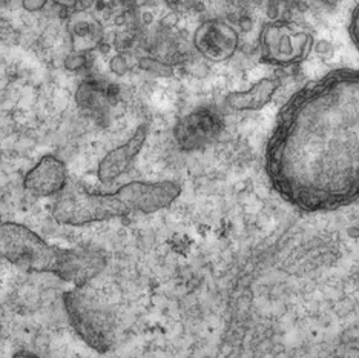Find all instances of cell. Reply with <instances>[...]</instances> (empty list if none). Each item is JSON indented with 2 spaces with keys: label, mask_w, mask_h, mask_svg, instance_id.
<instances>
[{
  "label": "cell",
  "mask_w": 359,
  "mask_h": 358,
  "mask_svg": "<svg viewBox=\"0 0 359 358\" xmlns=\"http://www.w3.org/2000/svg\"><path fill=\"white\" fill-rule=\"evenodd\" d=\"M140 67L143 69H148V71H154V72H158L161 76H169L172 74V69H169L166 65H163L157 60H151V59H143L140 60Z\"/></svg>",
  "instance_id": "5bb4252c"
},
{
  "label": "cell",
  "mask_w": 359,
  "mask_h": 358,
  "mask_svg": "<svg viewBox=\"0 0 359 358\" xmlns=\"http://www.w3.org/2000/svg\"><path fill=\"white\" fill-rule=\"evenodd\" d=\"M146 138H148V126L142 125L135 129V133L128 138L126 143L117 146V148H114L106 154L100 160L99 168H97V177H99V180L106 185L117 180L118 177L128 173L130 166H133L134 160L143 150Z\"/></svg>",
  "instance_id": "9c48e42d"
},
{
  "label": "cell",
  "mask_w": 359,
  "mask_h": 358,
  "mask_svg": "<svg viewBox=\"0 0 359 358\" xmlns=\"http://www.w3.org/2000/svg\"><path fill=\"white\" fill-rule=\"evenodd\" d=\"M240 34L231 23L219 19H209L194 32V46L210 62H226L236 53Z\"/></svg>",
  "instance_id": "8992f818"
},
{
  "label": "cell",
  "mask_w": 359,
  "mask_h": 358,
  "mask_svg": "<svg viewBox=\"0 0 359 358\" xmlns=\"http://www.w3.org/2000/svg\"><path fill=\"white\" fill-rule=\"evenodd\" d=\"M347 32L350 37V42L353 44L355 50L359 54V4L353 6V10L350 11L348 23H347Z\"/></svg>",
  "instance_id": "4fadbf2b"
},
{
  "label": "cell",
  "mask_w": 359,
  "mask_h": 358,
  "mask_svg": "<svg viewBox=\"0 0 359 358\" xmlns=\"http://www.w3.org/2000/svg\"><path fill=\"white\" fill-rule=\"evenodd\" d=\"M315 45L313 34L290 20H271L259 31L261 59L275 67L304 62Z\"/></svg>",
  "instance_id": "277c9868"
},
{
  "label": "cell",
  "mask_w": 359,
  "mask_h": 358,
  "mask_svg": "<svg viewBox=\"0 0 359 358\" xmlns=\"http://www.w3.org/2000/svg\"><path fill=\"white\" fill-rule=\"evenodd\" d=\"M223 131L219 114L209 108L195 110L178 121L174 128V138L180 150L197 151L212 143Z\"/></svg>",
  "instance_id": "52a82bcc"
},
{
  "label": "cell",
  "mask_w": 359,
  "mask_h": 358,
  "mask_svg": "<svg viewBox=\"0 0 359 358\" xmlns=\"http://www.w3.org/2000/svg\"><path fill=\"white\" fill-rule=\"evenodd\" d=\"M65 65H67L68 69L76 71V69H79L80 67H83V65H85V59H83V57H81V54H72V55L68 57L67 62H65Z\"/></svg>",
  "instance_id": "9a60e30c"
},
{
  "label": "cell",
  "mask_w": 359,
  "mask_h": 358,
  "mask_svg": "<svg viewBox=\"0 0 359 358\" xmlns=\"http://www.w3.org/2000/svg\"><path fill=\"white\" fill-rule=\"evenodd\" d=\"M271 190L303 214L359 200V69L337 68L293 93L264 146Z\"/></svg>",
  "instance_id": "6da1fadb"
},
{
  "label": "cell",
  "mask_w": 359,
  "mask_h": 358,
  "mask_svg": "<svg viewBox=\"0 0 359 358\" xmlns=\"http://www.w3.org/2000/svg\"><path fill=\"white\" fill-rule=\"evenodd\" d=\"M182 195L177 182H129L116 192H89L77 186H65L54 206L53 217L65 226H86L128 217L154 214L169 208Z\"/></svg>",
  "instance_id": "7a4b0ae2"
},
{
  "label": "cell",
  "mask_w": 359,
  "mask_h": 358,
  "mask_svg": "<svg viewBox=\"0 0 359 358\" xmlns=\"http://www.w3.org/2000/svg\"><path fill=\"white\" fill-rule=\"evenodd\" d=\"M68 185V169L59 157L43 156L23 177V188L36 197H53Z\"/></svg>",
  "instance_id": "ba28073f"
},
{
  "label": "cell",
  "mask_w": 359,
  "mask_h": 358,
  "mask_svg": "<svg viewBox=\"0 0 359 358\" xmlns=\"http://www.w3.org/2000/svg\"><path fill=\"white\" fill-rule=\"evenodd\" d=\"M104 99L106 95L103 93V89L95 82H83L79 86L76 94L79 107L88 111L100 110L102 105L104 103Z\"/></svg>",
  "instance_id": "7c38bea8"
},
{
  "label": "cell",
  "mask_w": 359,
  "mask_h": 358,
  "mask_svg": "<svg viewBox=\"0 0 359 358\" xmlns=\"http://www.w3.org/2000/svg\"><path fill=\"white\" fill-rule=\"evenodd\" d=\"M85 286L67 291L63 305L69 323L77 336L97 352H108L112 347V326L102 305L83 291Z\"/></svg>",
  "instance_id": "5b68a950"
},
{
  "label": "cell",
  "mask_w": 359,
  "mask_h": 358,
  "mask_svg": "<svg viewBox=\"0 0 359 358\" xmlns=\"http://www.w3.org/2000/svg\"><path fill=\"white\" fill-rule=\"evenodd\" d=\"M68 32L72 51L76 54H85L95 50L103 40L102 23L88 10H77L69 15Z\"/></svg>",
  "instance_id": "30bf717a"
},
{
  "label": "cell",
  "mask_w": 359,
  "mask_h": 358,
  "mask_svg": "<svg viewBox=\"0 0 359 358\" xmlns=\"http://www.w3.org/2000/svg\"><path fill=\"white\" fill-rule=\"evenodd\" d=\"M48 0H23L22 5L25 8L27 11H39L42 10V8L46 5Z\"/></svg>",
  "instance_id": "2e32d148"
},
{
  "label": "cell",
  "mask_w": 359,
  "mask_h": 358,
  "mask_svg": "<svg viewBox=\"0 0 359 358\" xmlns=\"http://www.w3.org/2000/svg\"><path fill=\"white\" fill-rule=\"evenodd\" d=\"M54 2L60 4V5H63V6H72V5L76 4V0H54Z\"/></svg>",
  "instance_id": "e0dca14e"
},
{
  "label": "cell",
  "mask_w": 359,
  "mask_h": 358,
  "mask_svg": "<svg viewBox=\"0 0 359 358\" xmlns=\"http://www.w3.org/2000/svg\"><path fill=\"white\" fill-rule=\"evenodd\" d=\"M281 82L276 77H263L244 91H233L226 95V105L233 111H259L272 102Z\"/></svg>",
  "instance_id": "8fae6325"
},
{
  "label": "cell",
  "mask_w": 359,
  "mask_h": 358,
  "mask_svg": "<svg viewBox=\"0 0 359 358\" xmlns=\"http://www.w3.org/2000/svg\"><path fill=\"white\" fill-rule=\"evenodd\" d=\"M0 257L23 271L54 274L74 286H86L106 266L99 251L54 246L28 226L14 222L0 225Z\"/></svg>",
  "instance_id": "3957f363"
}]
</instances>
